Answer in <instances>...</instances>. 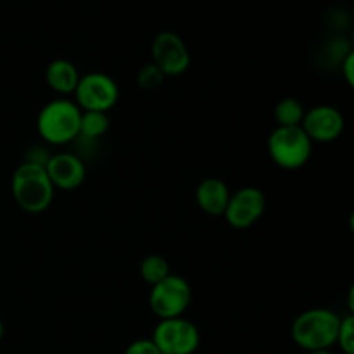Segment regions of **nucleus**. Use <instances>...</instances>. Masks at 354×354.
<instances>
[{
	"mask_svg": "<svg viewBox=\"0 0 354 354\" xmlns=\"http://www.w3.org/2000/svg\"><path fill=\"white\" fill-rule=\"evenodd\" d=\"M10 190L17 206L31 214L47 211L55 194L45 166L35 161H24L17 166L10 180Z\"/></svg>",
	"mask_w": 354,
	"mask_h": 354,
	"instance_id": "1",
	"label": "nucleus"
},
{
	"mask_svg": "<svg viewBox=\"0 0 354 354\" xmlns=\"http://www.w3.org/2000/svg\"><path fill=\"white\" fill-rule=\"evenodd\" d=\"M80 120L82 109L73 100H50L37 116L38 135L50 145L69 144L80 137Z\"/></svg>",
	"mask_w": 354,
	"mask_h": 354,
	"instance_id": "2",
	"label": "nucleus"
},
{
	"mask_svg": "<svg viewBox=\"0 0 354 354\" xmlns=\"http://www.w3.org/2000/svg\"><path fill=\"white\" fill-rule=\"evenodd\" d=\"M341 318L325 308H313L294 320L292 339L299 348L306 351H322L337 342Z\"/></svg>",
	"mask_w": 354,
	"mask_h": 354,
	"instance_id": "3",
	"label": "nucleus"
},
{
	"mask_svg": "<svg viewBox=\"0 0 354 354\" xmlns=\"http://www.w3.org/2000/svg\"><path fill=\"white\" fill-rule=\"evenodd\" d=\"M268 152L280 168L299 169L310 161L313 142L301 127H277L268 138Z\"/></svg>",
	"mask_w": 354,
	"mask_h": 354,
	"instance_id": "4",
	"label": "nucleus"
},
{
	"mask_svg": "<svg viewBox=\"0 0 354 354\" xmlns=\"http://www.w3.org/2000/svg\"><path fill=\"white\" fill-rule=\"evenodd\" d=\"M192 301V289L183 277L169 273L165 280L152 286L149 294V304L154 315L161 320L178 318L185 313Z\"/></svg>",
	"mask_w": 354,
	"mask_h": 354,
	"instance_id": "5",
	"label": "nucleus"
},
{
	"mask_svg": "<svg viewBox=\"0 0 354 354\" xmlns=\"http://www.w3.org/2000/svg\"><path fill=\"white\" fill-rule=\"evenodd\" d=\"M120 88L106 73H88L82 76L75 90V104L82 111L107 113L116 106Z\"/></svg>",
	"mask_w": 354,
	"mask_h": 354,
	"instance_id": "6",
	"label": "nucleus"
},
{
	"mask_svg": "<svg viewBox=\"0 0 354 354\" xmlns=\"http://www.w3.org/2000/svg\"><path fill=\"white\" fill-rule=\"evenodd\" d=\"M201 335L196 325L185 318L161 320L154 328L152 342L161 354H192L199 348Z\"/></svg>",
	"mask_w": 354,
	"mask_h": 354,
	"instance_id": "7",
	"label": "nucleus"
},
{
	"mask_svg": "<svg viewBox=\"0 0 354 354\" xmlns=\"http://www.w3.org/2000/svg\"><path fill=\"white\" fill-rule=\"evenodd\" d=\"M265 207L266 199L261 190L256 187H242L230 194L223 216L230 227L244 230V228L252 227L263 216Z\"/></svg>",
	"mask_w": 354,
	"mask_h": 354,
	"instance_id": "8",
	"label": "nucleus"
},
{
	"mask_svg": "<svg viewBox=\"0 0 354 354\" xmlns=\"http://www.w3.org/2000/svg\"><path fill=\"white\" fill-rule=\"evenodd\" d=\"M152 59L165 76L183 75L190 66L189 48L173 31H162L154 38Z\"/></svg>",
	"mask_w": 354,
	"mask_h": 354,
	"instance_id": "9",
	"label": "nucleus"
},
{
	"mask_svg": "<svg viewBox=\"0 0 354 354\" xmlns=\"http://www.w3.org/2000/svg\"><path fill=\"white\" fill-rule=\"evenodd\" d=\"M344 116L332 106H317L306 111L301 128L311 142H334L344 131Z\"/></svg>",
	"mask_w": 354,
	"mask_h": 354,
	"instance_id": "10",
	"label": "nucleus"
},
{
	"mask_svg": "<svg viewBox=\"0 0 354 354\" xmlns=\"http://www.w3.org/2000/svg\"><path fill=\"white\" fill-rule=\"evenodd\" d=\"M44 166L54 189L75 190L85 182V162L82 161L80 156L71 154V152H59V154L48 156Z\"/></svg>",
	"mask_w": 354,
	"mask_h": 354,
	"instance_id": "11",
	"label": "nucleus"
},
{
	"mask_svg": "<svg viewBox=\"0 0 354 354\" xmlns=\"http://www.w3.org/2000/svg\"><path fill=\"white\" fill-rule=\"evenodd\" d=\"M228 199H230V190L227 183L214 176L203 180L196 189L197 206L211 216H223Z\"/></svg>",
	"mask_w": 354,
	"mask_h": 354,
	"instance_id": "12",
	"label": "nucleus"
},
{
	"mask_svg": "<svg viewBox=\"0 0 354 354\" xmlns=\"http://www.w3.org/2000/svg\"><path fill=\"white\" fill-rule=\"evenodd\" d=\"M78 68L73 64L68 59H55L45 69V82L50 86L54 92L68 95V93H75L76 85L80 82Z\"/></svg>",
	"mask_w": 354,
	"mask_h": 354,
	"instance_id": "13",
	"label": "nucleus"
},
{
	"mask_svg": "<svg viewBox=\"0 0 354 354\" xmlns=\"http://www.w3.org/2000/svg\"><path fill=\"white\" fill-rule=\"evenodd\" d=\"M109 130V116L107 113L99 111H82V120H80V137H85L88 140H97L104 137Z\"/></svg>",
	"mask_w": 354,
	"mask_h": 354,
	"instance_id": "14",
	"label": "nucleus"
},
{
	"mask_svg": "<svg viewBox=\"0 0 354 354\" xmlns=\"http://www.w3.org/2000/svg\"><path fill=\"white\" fill-rule=\"evenodd\" d=\"M304 107L294 97H286L275 107V120L279 127H301L304 118Z\"/></svg>",
	"mask_w": 354,
	"mask_h": 354,
	"instance_id": "15",
	"label": "nucleus"
},
{
	"mask_svg": "<svg viewBox=\"0 0 354 354\" xmlns=\"http://www.w3.org/2000/svg\"><path fill=\"white\" fill-rule=\"evenodd\" d=\"M169 275V265L162 256H145L140 263V277L151 286H156Z\"/></svg>",
	"mask_w": 354,
	"mask_h": 354,
	"instance_id": "16",
	"label": "nucleus"
},
{
	"mask_svg": "<svg viewBox=\"0 0 354 354\" xmlns=\"http://www.w3.org/2000/svg\"><path fill=\"white\" fill-rule=\"evenodd\" d=\"M335 344L341 346L344 354H354V317L342 318Z\"/></svg>",
	"mask_w": 354,
	"mask_h": 354,
	"instance_id": "17",
	"label": "nucleus"
},
{
	"mask_svg": "<svg viewBox=\"0 0 354 354\" xmlns=\"http://www.w3.org/2000/svg\"><path fill=\"white\" fill-rule=\"evenodd\" d=\"M138 85L142 86L144 90H152L158 88L162 82H165V75L161 73V69L151 62V64L144 66V68L138 71Z\"/></svg>",
	"mask_w": 354,
	"mask_h": 354,
	"instance_id": "18",
	"label": "nucleus"
},
{
	"mask_svg": "<svg viewBox=\"0 0 354 354\" xmlns=\"http://www.w3.org/2000/svg\"><path fill=\"white\" fill-rule=\"evenodd\" d=\"M124 354H161V351L152 342V339H138L128 346Z\"/></svg>",
	"mask_w": 354,
	"mask_h": 354,
	"instance_id": "19",
	"label": "nucleus"
},
{
	"mask_svg": "<svg viewBox=\"0 0 354 354\" xmlns=\"http://www.w3.org/2000/svg\"><path fill=\"white\" fill-rule=\"evenodd\" d=\"M342 66V75H344L348 85H354V52L349 50L348 54L344 55V59L341 61Z\"/></svg>",
	"mask_w": 354,
	"mask_h": 354,
	"instance_id": "20",
	"label": "nucleus"
},
{
	"mask_svg": "<svg viewBox=\"0 0 354 354\" xmlns=\"http://www.w3.org/2000/svg\"><path fill=\"white\" fill-rule=\"evenodd\" d=\"M310 354H332L328 349H322V351H311Z\"/></svg>",
	"mask_w": 354,
	"mask_h": 354,
	"instance_id": "21",
	"label": "nucleus"
},
{
	"mask_svg": "<svg viewBox=\"0 0 354 354\" xmlns=\"http://www.w3.org/2000/svg\"><path fill=\"white\" fill-rule=\"evenodd\" d=\"M2 335H3V324L2 320H0V339H2Z\"/></svg>",
	"mask_w": 354,
	"mask_h": 354,
	"instance_id": "22",
	"label": "nucleus"
}]
</instances>
